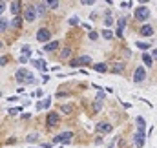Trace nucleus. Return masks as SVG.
<instances>
[{"label":"nucleus","instance_id":"1","mask_svg":"<svg viewBox=\"0 0 157 148\" xmlns=\"http://www.w3.org/2000/svg\"><path fill=\"white\" fill-rule=\"evenodd\" d=\"M71 68H79V66H91V57L90 55H82V57H77L70 62Z\"/></svg>","mask_w":157,"mask_h":148},{"label":"nucleus","instance_id":"2","mask_svg":"<svg viewBox=\"0 0 157 148\" xmlns=\"http://www.w3.org/2000/svg\"><path fill=\"white\" fill-rule=\"evenodd\" d=\"M134 15H135V20H141V22H143V20H148V16H150V9H148L146 5H139V7L135 9Z\"/></svg>","mask_w":157,"mask_h":148},{"label":"nucleus","instance_id":"3","mask_svg":"<svg viewBox=\"0 0 157 148\" xmlns=\"http://www.w3.org/2000/svg\"><path fill=\"white\" fill-rule=\"evenodd\" d=\"M37 7L35 5H27L26 7V11H24V20H27V22H35L37 20Z\"/></svg>","mask_w":157,"mask_h":148},{"label":"nucleus","instance_id":"4","mask_svg":"<svg viewBox=\"0 0 157 148\" xmlns=\"http://www.w3.org/2000/svg\"><path fill=\"white\" fill-rule=\"evenodd\" d=\"M49 38H51V33H49V29H46V27H40V29L37 31V40H38V42H44V44H48V42H49Z\"/></svg>","mask_w":157,"mask_h":148},{"label":"nucleus","instance_id":"5","mask_svg":"<svg viewBox=\"0 0 157 148\" xmlns=\"http://www.w3.org/2000/svg\"><path fill=\"white\" fill-rule=\"evenodd\" d=\"M71 137H73L71 132H60V134L53 139V143H64V145H68V143H71Z\"/></svg>","mask_w":157,"mask_h":148},{"label":"nucleus","instance_id":"6","mask_svg":"<svg viewBox=\"0 0 157 148\" xmlns=\"http://www.w3.org/2000/svg\"><path fill=\"white\" fill-rule=\"evenodd\" d=\"M145 141H146V135H145V132L137 130V132L134 134V143H135V146H137V148H143V146H145Z\"/></svg>","mask_w":157,"mask_h":148},{"label":"nucleus","instance_id":"7","mask_svg":"<svg viewBox=\"0 0 157 148\" xmlns=\"http://www.w3.org/2000/svg\"><path fill=\"white\" fill-rule=\"evenodd\" d=\"M146 79V71H145V68L143 66H139V68H135V71H134V82H143Z\"/></svg>","mask_w":157,"mask_h":148},{"label":"nucleus","instance_id":"8","mask_svg":"<svg viewBox=\"0 0 157 148\" xmlns=\"http://www.w3.org/2000/svg\"><path fill=\"white\" fill-rule=\"evenodd\" d=\"M27 75H29V71L26 68H18L16 73H15V79H16V82H26V77Z\"/></svg>","mask_w":157,"mask_h":148},{"label":"nucleus","instance_id":"9","mask_svg":"<svg viewBox=\"0 0 157 148\" xmlns=\"http://www.w3.org/2000/svg\"><path fill=\"white\" fill-rule=\"evenodd\" d=\"M112 130H113V126H112L110 123H99V125H97V132H99V134H110Z\"/></svg>","mask_w":157,"mask_h":148},{"label":"nucleus","instance_id":"10","mask_svg":"<svg viewBox=\"0 0 157 148\" xmlns=\"http://www.w3.org/2000/svg\"><path fill=\"white\" fill-rule=\"evenodd\" d=\"M59 121H60V115H59L57 112H49V114H48V125H49V126H55Z\"/></svg>","mask_w":157,"mask_h":148},{"label":"nucleus","instance_id":"11","mask_svg":"<svg viewBox=\"0 0 157 148\" xmlns=\"http://www.w3.org/2000/svg\"><path fill=\"white\" fill-rule=\"evenodd\" d=\"M35 7H37V15L38 16H44L46 15V9H48V4L46 2H38V4H35Z\"/></svg>","mask_w":157,"mask_h":148},{"label":"nucleus","instance_id":"12","mask_svg":"<svg viewBox=\"0 0 157 148\" xmlns=\"http://www.w3.org/2000/svg\"><path fill=\"white\" fill-rule=\"evenodd\" d=\"M124 26H126V20H124V18H119V24H117V33H115L119 38L123 37V29H124Z\"/></svg>","mask_w":157,"mask_h":148},{"label":"nucleus","instance_id":"13","mask_svg":"<svg viewBox=\"0 0 157 148\" xmlns=\"http://www.w3.org/2000/svg\"><path fill=\"white\" fill-rule=\"evenodd\" d=\"M152 33H154V27H152V26H150V24H148V26H146V24H145V26H143V27H141V35H143V37H150V35H152Z\"/></svg>","mask_w":157,"mask_h":148},{"label":"nucleus","instance_id":"14","mask_svg":"<svg viewBox=\"0 0 157 148\" xmlns=\"http://www.w3.org/2000/svg\"><path fill=\"white\" fill-rule=\"evenodd\" d=\"M91 66H93V70H95V71H99V73L108 71V66H106L104 62H97V64H91Z\"/></svg>","mask_w":157,"mask_h":148},{"label":"nucleus","instance_id":"15","mask_svg":"<svg viewBox=\"0 0 157 148\" xmlns=\"http://www.w3.org/2000/svg\"><path fill=\"white\" fill-rule=\"evenodd\" d=\"M9 9H11V13L16 16L18 11H20V2H11V4H9Z\"/></svg>","mask_w":157,"mask_h":148},{"label":"nucleus","instance_id":"16","mask_svg":"<svg viewBox=\"0 0 157 148\" xmlns=\"http://www.w3.org/2000/svg\"><path fill=\"white\" fill-rule=\"evenodd\" d=\"M57 48H59V42H57V40H51V42H48V44L44 46L46 51H55Z\"/></svg>","mask_w":157,"mask_h":148},{"label":"nucleus","instance_id":"17","mask_svg":"<svg viewBox=\"0 0 157 148\" xmlns=\"http://www.w3.org/2000/svg\"><path fill=\"white\" fill-rule=\"evenodd\" d=\"M124 70V64L123 62H113V66H112V71L113 73H121Z\"/></svg>","mask_w":157,"mask_h":148},{"label":"nucleus","instance_id":"18","mask_svg":"<svg viewBox=\"0 0 157 148\" xmlns=\"http://www.w3.org/2000/svg\"><path fill=\"white\" fill-rule=\"evenodd\" d=\"M135 123H137V128H139L141 132H145V128H146V123H145V119H143V117H137V119H135Z\"/></svg>","mask_w":157,"mask_h":148},{"label":"nucleus","instance_id":"19","mask_svg":"<svg viewBox=\"0 0 157 148\" xmlns=\"http://www.w3.org/2000/svg\"><path fill=\"white\" fill-rule=\"evenodd\" d=\"M20 24H22V16H13V20H11V26L13 27H20Z\"/></svg>","mask_w":157,"mask_h":148},{"label":"nucleus","instance_id":"20","mask_svg":"<svg viewBox=\"0 0 157 148\" xmlns=\"http://www.w3.org/2000/svg\"><path fill=\"white\" fill-rule=\"evenodd\" d=\"M71 57V48H64L60 51V59H70Z\"/></svg>","mask_w":157,"mask_h":148},{"label":"nucleus","instance_id":"21","mask_svg":"<svg viewBox=\"0 0 157 148\" xmlns=\"http://www.w3.org/2000/svg\"><path fill=\"white\" fill-rule=\"evenodd\" d=\"M102 37H104L106 40H112V38H113V33H112L110 29H104V31H102Z\"/></svg>","mask_w":157,"mask_h":148},{"label":"nucleus","instance_id":"22","mask_svg":"<svg viewBox=\"0 0 157 148\" xmlns=\"http://www.w3.org/2000/svg\"><path fill=\"white\" fill-rule=\"evenodd\" d=\"M22 55L29 59V57H31V48H29V46H24V48H22Z\"/></svg>","mask_w":157,"mask_h":148},{"label":"nucleus","instance_id":"23","mask_svg":"<svg viewBox=\"0 0 157 148\" xmlns=\"http://www.w3.org/2000/svg\"><path fill=\"white\" fill-rule=\"evenodd\" d=\"M143 60H145V62H146L148 66H152V64H154V59H152V57H150L148 53H145V55H143Z\"/></svg>","mask_w":157,"mask_h":148},{"label":"nucleus","instance_id":"24","mask_svg":"<svg viewBox=\"0 0 157 148\" xmlns=\"http://www.w3.org/2000/svg\"><path fill=\"white\" fill-rule=\"evenodd\" d=\"M48 4V7H51V9H57L59 5H60V2H57V0H51V2H46Z\"/></svg>","mask_w":157,"mask_h":148},{"label":"nucleus","instance_id":"25","mask_svg":"<svg viewBox=\"0 0 157 148\" xmlns=\"http://www.w3.org/2000/svg\"><path fill=\"white\" fill-rule=\"evenodd\" d=\"M104 22H106V26H112V24H113V18H112V15H110V9L106 11V20H104Z\"/></svg>","mask_w":157,"mask_h":148},{"label":"nucleus","instance_id":"26","mask_svg":"<svg viewBox=\"0 0 157 148\" xmlns=\"http://www.w3.org/2000/svg\"><path fill=\"white\" fill-rule=\"evenodd\" d=\"M101 108H102V101H97V99H95V103H93V110H95V112H101Z\"/></svg>","mask_w":157,"mask_h":148},{"label":"nucleus","instance_id":"27","mask_svg":"<svg viewBox=\"0 0 157 148\" xmlns=\"http://www.w3.org/2000/svg\"><path fill=\"white\" fill-rule=\"evenodd\" d=\"M60 108H62V114H66V115H70V114H71V112H73V110H71V106H70V104H64V106H60Z\"/></svg>","mask_w":157,"mask_h":148},{"label":"nucleus","instance_id":"28","mask_svg":"<svg viewBox=\"0 0 157 148\" xmlns=\"http://www.w3.org/2000/svg\"><path fill=\"white\" fill-rule=\"evenodd\" d=\"M37 139H38V135H37V134H29V135L26 137V141H27V143H35Z\"/></svg>","mask_w":157,"mask_h":148},{"label":"nucleus","instance_id":"29","mask_svg":"<svg viewBox=\"0 0 157 148\" xmlns=\"http://www.w3.org/2000/svg\"><path fill=\"white\" fill-rule=\"evenodd\" d=\"M22 110V106H16V108H9V115H16L18 112Z\"/></svg>","mask_w":157,"mask_h":148},{"label":"nucleus","instance_id":"30","mask_svg":"<svg viewBox=\"0 0 157 148\" xmlns=\"http://www.w3.org/2000/svg\"><path fill=\"white\" fill-rule=\"evenodd\" d=\"M33 82H35V77H33V75L29 73V75L26 77V82H24V84H33Z\"/></svg>","mask_w":157,"mask_h":148},{"label":"nucleus","instance_id":"31","mask_svg":"<svg viewBox=\"0 0 157 148\" xmlns=\"http://www.w3.org/2000/svg\"><path fill=\"white\" fill-rule=\"evenodd\" d=\"M7 27V20H4V18H0V31H4Z\"/></svg>","mask_w":157,"mask_h":148},{"label":"nucleus","instance_id":"32","mask_svg":"<svg viewBox=\"0 0 157 148\" xmlns=\"http://www.w3.org/2000/svg\"><path fill=\"white\" fill-rule=\"evenodd\" d=\"M27 60H29V59H27V57H24V55H20V57H18V62H20V64H26Z\"/></svg>","mask_w":157,"mask_h":148},{"label":"nucleus","instance_id":"33","mask_svg":"<svg viewBox=\"0 0 157 148\" xmlns=\"http://www.w3.org/2000/svg\"><path fill=\"white\" fill-rule=\"evenodd\" d=\"M104 97H106L104 92H99V93H97V101H104Z\"/></svg>","mask_w":157,"mask_h":148},{"label":"nucleus","instance_id":"34","mask_svg":"<svg viewBox=\"0 0 157 148\" xmlns=\"http://www.w3.org/2000/svg\"><path fill=\"white\" fill-rule=\"evenodd\" d=\"M70 24H71V26L79 24V18H77V16H71V18H70Z\"/></svg>","mask_w":157,"mask_h":148},{"label":"nucleus","instance_id":"35","mask_svg":"<svg viewBox=\"0 0 157 148\" xmlns=\"http://www.w3.org/2000/svg\"><path fill=\"white\" fill-rule=\"evenodd\" d=\"M90 38H91V40H97V38H99V35H97L95 31H90Z\"/></svg>","mask_w":157,"mask_h":148},{"label":"nucleus","instance_id":"36","mask_svg":"<svg viewBox=\"0 0 157 148\" xmlns=\"http://www.w3.org/2000/svg\"><path fill=\"white\" fill-rule=\"evenodd\" d=\"M137 48H141V49H148V44H145V42H137Z\"/></svg>","mask_w":157,"mask_h":148},{"label":"nucleus","instance_id":"37","mask_svg":"<svg viewBox=\"0 0 157 148\" xmlns=\"http://www.w3.org/2000/svg\"><path fill=\"white\" fill-rule=\"evenodd\" d=\"M5 5H7V4H5V2H0V15H2V13H4V11H5Z\"/></svg>","mask_w":157,"mask_h":148},{"label":"nucleus","instance_id":"38","mask_svg":"<svg viewBox=\"0 0 157 148\" xmlns=\"http://www.w3.org/2000/svg\"><path fill=\"white\" fill-rule=\"evenodd\" d=\"M5 62H7V57H0V66H5Z\"/></svg>","mask_w":157,"mask_h":148},{"label":"nucleus","instance_id":"39","mask_svg":"<svg viewBox=\"0 0 157 148\" xmlns=\"http://www.w3.org/2000/svg\"><path fill=\"white\" fill-rule=\"evenodd\" d=\"M46 68H48V66H46V62H44V60H40V70H44V71H46Z\"/></svg>","mask_w":157,"mask_h":148},{"label":"nucleus","instance_id":"40","mask_svg":"<svg viewBox=\"0 0 157 148\" xmlns=\"http://www.w3.org/2000/svg\"><path fill=\"white\" fill-rule=\"evenodd\" d=\"M48 81H49V75L44 73V75H42V82H48Z\"/></svg>","mask_w":157,"mask_h":148},{"label":"nucleus","instance_id":"41","mask_svg":"<svg viewBox=\"0 0 157 148\" xmlns=\"http://www.w3.org/2000/svg\"><path fill=\"white\" fill-rule=\"evenodd\" d=\"M53 145H42V148H51Z\"/></svg>","mask_w":157,"mask_h":148},{"label":"nucleus","instance_id":"42","mask_svg":"<svg viewBox=\"0 0 157 148\" xmlns=\"http://www.w3.org/2000/svg\"><path fill=\"white\" fill-rule=\"evenodd\" d=\"M108 148H115V143H112V145H110Z\"/></svg>","mask_w":157,"mask_h":148},{"label":"nucleus","instance_id":"43","mask_svg":"<svg viewBox=\"0 0 157 148\" xmlns=\"http://www.w3.org/2000/svg\"><path fill=\"white\" fill-rule=\"evenodd\" d=\"M154 57L157 59V49H154Z\"/></svg>","mask_w":157,"mask_h":148},{"label":"nucleus","instance_id":"44","mask_svg":"<svg viewBox=\"0 0 157 148\" xmlns=\"http://www.w3.org/2000/svg\"><path fill=\"white\" fill-rule=\"evenodd\" d=\"M0 49H4V42H0Z\"/></svg>","mask_w":157,"mask_h":148},{"label":"nucleus","instance_id":"45","mask_svg":"<svg viewBox=\"0 0 157 148\" xmlns=\"http://www.w3.org/2000/svg\"><path fill=\"white\" fill-rule=\"evenodd\" d=\"M0 97H2V92H0Z\"/></svg>","mask_w":157,"mask_h":148}]
</instances>
